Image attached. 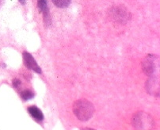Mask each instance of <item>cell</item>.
<instances>
[{
  "mask_svg": "<svg viewBox=\"0 0 160 130\" xmlns=\"http://www.w3.org/2000/svg\"><path fill=\"white\" fill-rule=\"evenodd\" d=\"M73 111L78 119L86 122L92 118L94 114V105L87 100H78L74 104Z\"/></svg>",
  "mask_w": 160,
  "mask_h": 130,
  "instance_id": "obj_1",
  "label": "cell"
},
{
  "mask_svg": "<svg viewBox=\"0 0 160 130\" xmlns=\"http://www.w3.org/2000/svg\"><path fill=\"white\" fill-rule=\"evenodd\" d=\"M158 58L155 55L150 54L144 59L143 62V70L148 75H152L158 71Z\"/></svg>",
  "mask_w": 160,
  "mask_h": 130,
  "instance_id": "obj_2",
  "label": "cell"
},
{
  "mask_svg": "<svg viewBox=\"0 0 160 130\" xmlns=\"http://www.w3.org/2000/svg\"><path fill=\"white\" fill-rule=\"evenodd\" d=\"M23 60H24V63L26 68L36 72L38 74L42 73L41 68L30 53L28 52H23Z\"/></svg>",
  "mask_w": 160,
  "mask_h": 130,
  "instance_id": "obj_3",
  "label": "cell"
},
{
  "mask_svg": "<svg viewBox=\"0 0 160 130\" xmlns=\"http://www.w3.org/2000/svg\"><path fill=\"white\" fill-rule=\"evenodd\" d=\"M150 123L153 124L151 118L144 113H139L133 118L134 126H140V128H148V125Z\"/></svg>",
  "mask_w": 160,
  "mask_h": 130,
  "instance_id": "obj_4",
  "label": "cell"
},
{
  "mask_svg": "<svg viewBox=\"0 0 160 130\" xmlns=\"http://www.w3.org/2000/svg\"><path fill=\"white\" fill-rule=\"evenodd\" d=\"M38 7L40 9V11L44 15V21L45 25H49L51 22L49 15V9H48V3L46 0H38Z\"/></svg>",
  "mask_w": 160,
  "mask_h": 130,
  "instance_id": "obj_5",
  "label": "cell"
},
{
  "mask_svg": "<svg viewBox=\"0 0 160 130\" xmlns=\"http://www.w3.org/2000/svg\"><path fill=\"white\" fill-rule=\"evenodd\" d=\"M147 91L150 94H158V92L155 89V88L157 90H158V79L155 77H152L147 82Z\"/></svg>",
  "mask_w": 160,
  "mask_h": 130,
  "instance_id": "obj_6",
  "label": "cell"
},
{
  "mask_svg": "<svg viewBox=\"0 0 160 130\" xmlns=\"http://www.w3.org/2000/svg\"><path fill=\"white\" fill-rule=\"evenodd\" d=\"M28 111L29 112L32 117H33L36 120L38 121H42L44 119V114L41 112V110H40L39 108H38L35 106H29L28 108Z\"/></svg>",
  "mask_w": 160,
  "mask_h": 130,
  "instance_id": "obj_7",
  "label": "cell"
},
{
  "mask_svg": "<svg viewBox=\"0 0 160 130\" xmlns=\"http://www.w3.org/2000/svg\"><path fill=\"white\" fill-rule=\"evenodd\" d=\"M113 17L116 18V20L122 21L124 18L128 19V13L125 10H123L121 9H118L117 7L113 10Z\"/></svg>",
  "mask_w": 160,
  "mask_h": 130,
  "instance_id": "obj_8",
  "label": "cell"
},
{
  "mask_svg": "<svg viewBox=\"0 0 160 130\" xmlns=\"http://www.w3.org/2000/svg\"><path fill=\"white\" fill-rule=\"evenodd\" d=\"M52 1L56 7H60V8H65V7H68L71 2V0H52Z\"/></svg>",
  "mask_w": 160,
  "mask_h": 130,
  "instance_id": "obj_9",
  "label": "cell"
},
{
  "mask_svg": "<svg viewBox=\"0 0 160 130\" xmlns=\"http://www.w3.org/2000/svg\"><path fill=\"white\" fill-rule=\"evenodd\" d=\"M21 97L25 101L30 100L34 97V93L32 91H29V90H25V91H22V93H21Z\"/></svg>",
  "mask_w": 160,
  "mask_h": 130,
  "instance_id": "obj_10",
  "label": "cell"
},
{
  "mask_svg": "<svg viewBox=\"0 0 160 130\" xmlns=\"http://www.w3.org/2000/svg\"><path fill=\"white\" fill-rule=\"evenodd\" d=\"M21 84V81L19 80V79H14V80H13V86H14V88H18L19 85Z\"/></svg>",
  "mask_w": 160,
  "mask_h": 130,
  "instance_id": "obj_11",
  "label": "cell"
},
{
  "mask_svg": "<svg viewBox=\"0 0 160 130\" xmlns=\"http://www.w3.org/2000/svg\"><path fill=\"white\" fill-rule=\"evenodd\" d=\"M19 2H20L22 4H23V5L26 3V1H25V0H19Z\"/></svg>",
  "mask_w": 160,
  "mask_h": 130,
  "instance_id": "obj_12",
  "label": "cell"
}]
</instances>
